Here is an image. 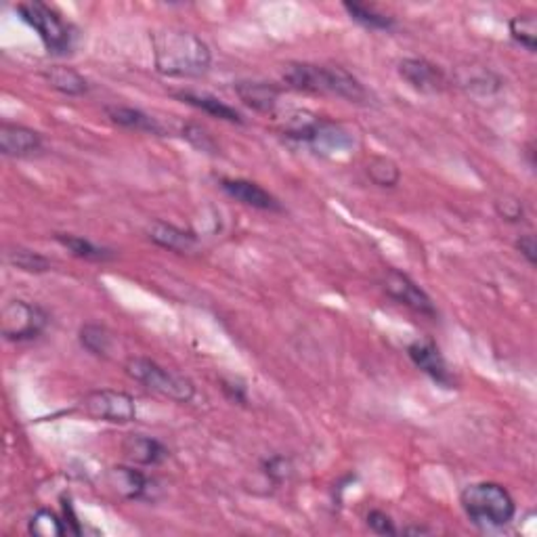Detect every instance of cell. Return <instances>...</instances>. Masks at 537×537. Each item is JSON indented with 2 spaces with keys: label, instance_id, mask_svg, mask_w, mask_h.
I'll return each instance as SVG.
<instances>
[{
  "label": "cell",
  "instance_id": "23",
  "mask_svg": "<svg viewBox=\"0 0 537 537\" xmlns=\"http://www.w3.org/2000/svg\"><path fill=\"white\" fill-rule=\"evenodd\" d=\"M81 342L82 347L92 355L108 357L111 350V344H114V338L103 326H97V323H89V326H82L81 330Z\"/></svg>",
  "mask_w": 537,
  "mask_h": 537
},
{
  "label": "cell",
  "instance_id": "7",
  "mask_svg": "<svg viewBox=\"0 0 537 537\" xmlns=\"http://www.w3.org/2000/svg\"><path fill=\"white\" fill-rule=\"evenodd\" d=\"M81 409L92 420L110 424H129L137 417L135 399L122 390H92L81 401Z\"/></svg>",
  "mask_w": 537,
  "mask_h": 537
},
{
  "label": "cell",
  "instance_id": "16",
  "mask_svg": "<svg viewBox=\"0 0 537 537\" xmlns=\"http://www.w3.org/2000/svg\"><path fill=\"white\" fill-rule=\"evenodd\" d=\"M235 95L240 97L248 108L269 114V111L275 110L277 99H280V91H277L273 84L267 82H237Z\"/></svg>",
  "mask_w": 537,
  "mask_h": 537
},
{
  "label": "cell",
  "instance_id": "14",
  "mask_svg": "<svg viewBox=\"0 0 537 537\" xmlns=\"http://www.w3.org/2000/svg\"><path fill=\"white\" fill-rule=\"evenodd\" d=\"M148 237L154 244H158V246L172 250V252H178V254L191 252L197 244V237L191 234V231L178 229V227H175V225H168L162 221H156L149 225Z\"/></svg>",
  "mask_w": 537,
  "mask_h": 537
},
{
  "label": "cell",
  "instance_id": "17",
  "mask_svg": "<svg viewBox=\"0 0 537 537\" xmlns=\"http://www.w3.org/2000/svg\"><path fill=\"white\" fill-rule=\"evenodd\" d=\"M105 111H108L111 122L120 124V126H124V129L139 130V132H149V135H158V137L166 135L164 126L158 122L156 118L143 114L141 110L122 108V105H111V108H108Z\"/></svg>",
  "mask_w": 537,
  "mask_h": 537
},
{
  "label": "cell",
  "instance_id": "27",
  "mask_svg": "<svg viewBox=\"0 0 537 537\" xmlns=\"http://www.w3.org/2000/svg\"><path fill=\"white\" fill-rule=\"evenodd\" d=\"M183 137L187 141L197 148L200 151H208V154H216V143L212 139L210 132L206 129H202L200 124H187L183 126Z\"/></svg>",
  "mask_w": 537,
  "mask_h": 537
},
{
  "label": "cell",
  "instance_id": "13",
  "mask_svg": "<svg viewBox=\"0 0 537 537\" xmlns=\"http://www.w3.org/2000/svg\"><path fill=\"white\" fill-rule=\"evenodd\" d=\"M122 452L130 462L141 464V466H158L168 457V449L160 441L143 435L126 436L122 441Z\"/></svg>",
  "mask_w": 537,
  "mask_h": 537
},
{
  "label": "cell",
  "instance_id": "5",
  "mask_svg": "<svg viewBox=\"0 0 537 537\" xmlns=\"http://www.w3.org/2000/svg\"><path fill=\"white\" fill-rule=\"evenodd\" d=\"M126 374L154 393L177 403H189L196 397V387L187 378L172 374L170 369L158 366L156 361L145 360V357H132L126 361Z\"/></svg>",
  "mask_w": 537,
  "mask_h": 537
},
{
  "label": "cell",
  "instance_id": "4",
  "mask_svg": "<svg viewBox=\"0 0 537 537\" xmlns=\"http://www.w3.org/2000/svg\"><path fill=\"white\" fill-rule=\"evenodd\" d=\"M19 15L32 30L38 32L41 41L53 55H68L74 49V28L44 3H22L17 6Z\"/></svg>",
  "mask_w": 537,
  "mask_h": 537
},
{
  "label": "cell",
  "instance_id": "31",
  "mask_svg": "<svg viewBox=\"0 0 537 537\" xmlns=\"http://www.w3.org/2000/svg\"><path fill=\"white\" fill-rule=\"evenodd\" d=\"M406 533H428V529H422V527H409V529H406Z\"/></svg>",
  "mask_w": 537,
  "mask_h": 537
},
{
  "label": "cell",
  "instance_id": "22",
  "mask_svg": "<svg viewBox=\"0 0 537 537\" xmlns=\"http://www.w3.org/2000/svg\"><path fill=\"white\" fill-rule=\"evenodd\" d=\"M55 240L62 244L63 248H68L72 254L78 256V258H84V261H110L111 256V250H105V248H99L95 244L84 240V237H78V235H65V234H57Z\"/></svg>",
  "mask_w": 537,
  "mask_h": 537
},
{
  "label": "cell",
  "instance_id": "1",
  "mask_svg": "<svg viewBox=\"0 0 537 537\" xmlns=\"http://www.w3.org/2000/svg\"><path fill=\"white\" fill-rule=\"evenodd\" d=\"M156 70L170 78H196L206 74L212 62L208 44L194 32L164 28L151 34Z\"/></svg>",
  "mask_w": 537,
  "mask_h": 537
},
{
  "label": "cell",
  "instance_id": "25",
  "mask_svg": "<svg viewBox=\"0 0 537 537\" xmlns=\"http://www.w3.org/2000/svg\"><path fill=\"white\" fill-rule=\"evenodd\" d=\"M6 261H9L13 267L28 271V273H44V271L51 269L49 258H44L43 254L28 248H13L11 252H6Z\"/></svg>",
  "mask_w": 537,
  "mask_h": 537
},
{
  "label": "cell",
  "instance_id": "20",
  "mask_svg": "<svg viewBox=\"0 0 537 537\" xmlns=\"http://www.w3.org/2000/svg\"><path fill=\"white\" fill-rule=\"evenodd\" d=\"M344 11L349 13V17L353 19V22L361 24L363 28H369V30H390L395 25V19L384 15V13L376 11L374 6H368V5H361V3H344Z\"/></svg>",
  "mask_w": 537,
  "mask_h": 537
},
{
  "label": "cell",
  "instance_id": "2",
  "mask_svg": "<svg viewBox=\"0 0 537 537\" xmlns=\"http://www.w3.org/2000/svg\"><path fill=\"white\" fill-rule=\"evenodd\" d=\"M283 81L296 91L336 95L350 103H363L368 99V91L353 74L342 68H331V65L290 63L283 70Z\"/></svg>",
  "mask_w": 537,
  "mask_h": 537
},
{
  "label": "cell",
  "instance_id": "12",
  "mask_svg": "<svg viewBox=\"0 0 537 537\" xmlns=\"http://www.w3.org/2000/svg\"><path fill=\"white\" fill-rule=\"evenodd\" d=\"M223 191L227 196L234 197V200L246 204L256 210H267V212H280L282 204L277 202L275 196H271L267 189H263L261 185L244 181V178H225L221 183Z\"/></svg>",
  "mask_w": 537,
  "mask_h": 537
},
{
  "label": "cell",
  "instance_id": "11",
  "mask_svg": "<svg viewBox=\"0 0 537 537\" xmlns=\"http://www.w3.org/2000/svg\"><path fill=\"white\" fill-rule=\"evenodd\" d=\"M399 76L420 92H439L446 86V74L439 70V65L427 59H403L399 63Z\"/></svg>",
  "mask_w": 537,
  "mask_h": 537
},
{
  "label": "cell",
  "instance_id": "24",
  "mask_svg": "<svg viewBox=\"0 0 537 537\" xmlns=\"http://www.w3.org/2000/svg\"><path fill=\"white\" fill-rule=\"evenodd\" d=\"M510 34L527 51H535L537 46V19L533 13H521L510 19Z\"/></svg>",
  "mask_w": 537,
  "mask_h": 537
},
{
  "label": "cell",
  "instance_id": "19",
  "mask_svg": "<svg viewBox=\"0 0 537 537\" xmlns=\"http://www.w3.org/2000/svg\"><path fill=\"white\" fill-rule=\"evenodd\" d=\"M178 99H183L187 105H194V108L206 111V114L221 118L225 122H235L242 124V116L240 111H235L234 108H229L227 103H223L221 99L210 97V95H197V92H178Z\"/></svg>",
  "mask_w": 537,
  "mask_h": 537
},
{
  "label": "cell",
  "instance_id": "18",
  "mask_svg": "<svg viewBox=\"0 0 537 537\" xmlns=\"http://www.w3.org/2000/svg\"><path fill=\"white\" fill-rule=\"evenodd\" d=\"M44 81L49 82L53 89L63 92V95L70 97H78L84 95L89 91V82L84 81L82 74H78L76 70L72 68H63V65H53V68H46L43 72Z\"/></svg>",
  "mask_w": 537,
  "mask_h": 537
},
{
  "label": "cell",
  "instance_id": "8",
  "mask_svg": "<svg viewBox=\"0 0 537 537\" xmlns=\"http://www.w3.org/2000/svg\"><path fill=\"white\" fill-rule=\"evenodd\" d=\"M382 286H384V290H387V294L390 298H395L397 302H401V304H406V307L414 309L416 313L430 315V317L436 313L435 304L428 298L427 292L417 286L416 282L409 280L408 275L399 273V271L388 269L387 275H384Z\"/></svg>",
  "mask_w": 537,
  "mask_h": 537
},
{
  "label": "cell",
  "instance_id": "28",
  "mask_svg": "<svg viewBox=\"0 0 537 537\" xmlns=\"http://www.w3.org/2000/svg\"><path fill=\"white\" fill-rule=\"evenodd\" d=\"M495 210L503 221L508 223H519L523 218V204L516 200V197H502V200L495 202Z\"/></svg>",
  "mask_w": 537,
  "mask_h": 537
},
{
  "label": "cell",
  "instance_id": "26",
  "mask_svg": "<svg viewBox=\"0 0 537 537\" xmlns=\"http://www.w3.org/2000/svg\"><path fill=\"white\" fill-rule=\"evenodd\" d=\"M30 533L38 537H62L68 533L65 523L51 510H38L30 519Z\"/></svg>",
  "mask_w": 537,
  "mask_h": 537
},
{
  "label": "cell",
  "instance_id": "3",
  "mask_svg": "<svg viewBox=\"0 0 537 537\" xmlns=\"http://www.w3.org/2000/svg\"><path fill=\"white\" fill-rule=\"evenodd\" d=\"M462 508L470 519L481 525L502 527L513 521L516 513L513 495L506 487L497 483H475L468 485L460 495Z\"/></svg>",
  "mask_w": 537,
  "mask_h": 537
},
{
  "label": "cell",
  "instance_id": "6",
  "mask_svg": "<svg viewBox=\"0 0 537 537\" xmlns=\"http://www.w3.org/2000/svg\"><path fill=\"white\" fill-rule=\"evenodd\" d=\"M46 323H49L46 311L28 301H11L9 304H5L3 313H0L3 336L13 342L32 340V338L41 336Z\"/></svg>",
  "mask_w": 537,
  "mask_h": 537
},
{
  "label": "cell",
  "instance_id": "15",
  "mask_svg": "<svg viewBox=\"0 0 537 537\" xmlns=\"http://www.w3.org/2000/svg\"><path fill=\"white\" fill-rule=\"evenodd\" d=\"M110 485L126 500H143L148 495L151 483L148 476L130 466H116L108 475Z\"/></svg>",
  "mask_w": 537,
  "mask_h": 537
},
{
  "label": "cell",
  "instance_id": "30",
  "mask_svg": "<svg viewBox=\"0 0 537 537\" xmlns=\"http://www.w3.org/2000/svg\"><path fill=\"white\" fill-rule=\"evenodd\" d=\"M516 250H519L521 254L527 258L529 264L537 263V244H535V237L532 234L521 235L519 240H516Z\"/></svg>",
  "mask_w": 537,
  "mask_h": 537
},
{
  "label": "cell",
  "instance_id": "29",
  "mask_svg": "<svg viewBox=\"0 0 537 537\" xmlns=\"http://www.w3.org/2000/svg\"><path fill=\"white\" fill-rule=\"evenodd\" d=\"M368 525L372 532L380 533V535H395L397 533V527L393 519L387 513H382V510H372V513L368 514Z\"/></svg>",
  "mask_w": 537,
  "mask_h": 537
},
{
  "label": "cell",
  "instance_id": "10",
  "mask_svg": "<svg viewBox=\"0 0 537 537\" xmlns=\"http://www.w3.org/2000/svg\"><path fill=\"white\" fill-rule=\"evenodd\" d=\"M43 149V137L22 124H0V151L9 158H25Z\"/></svg>",
  "mask_w": 537,
  "mask_h": 537
},
{
  "label": "cell",
  "instance_id": "21",
  "mask_svg": "<svg viewBox=\"0 0 537 537\" xmlns=\"http://www.w3.org/2000/svg\"><path fill=\"white\" fill-rule=\"evenodd\" d=\"M366 175L369 177V181L378 185V187H387V189L395 187L401 178L399 166L390 160V158H384V156H374L372 160L366 164Z\"/></svg>",
  "mask_w": 537,
  "mask_h": 537
},
{
  "label": "cell",
  "instance_id": "9",
  "mask_svg": "<svg viewBox=\"0 0 537 537\" xmlns=\"http://www.w3.org/2000/svg\"><path fill=\"white\" fill-rule=\"evenodd\" d=\"M408 355H409V360L414 361V366L417 369H422V372L427 376L433 378L435 382H439L447 388H452L455 384L452 369H449L446 357L441 355V350L435 342L417 340L408 349Z\"/></svg>",
  "mask_w": 537,
  "mask_h": 537
}]
</instances>
